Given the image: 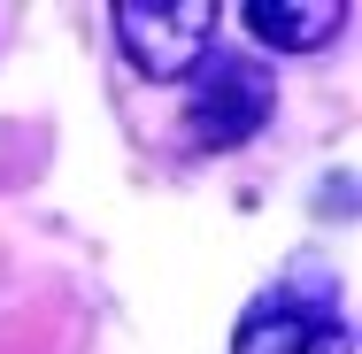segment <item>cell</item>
I'll list each match as a JSON object with an SVG mask.
<instances>
[{"mask_svg": "<svg viewBox=\"0 0 362 354\" xmlns=\"http://www.w3.org/2000/svg\"><path fill=\"white\" fill-rule=\"evenodd\" d=\"M231 354H347V324H339L324 300L300 308L293 293H262V300L239 316Z\"/></svg>", "mask_w": 362, "mask_h": 354, "instance_id": "3957f363", "label": "cell"}, {"mask_svg": "<svg viewBox=\"0 0 362 354\" xmlns=\"http://www.w3.org/2000/svg\"><path fill=\"white\" fill-rule=\"evenodd\" d=\"M185 124L201 146H239L270 124V70L247 54H209L193 93H185Z\"/></svg>", "mask_w": 362, "mask_h": 354, "instance_id": "7a4b0ae2", "label": "cell"}, {"mask_svg": "<svg viewBox=\"0 0 362 354\" xmlns=\"http://www.w3.org/2000/svg\"><path fill=\"white\" fill-rule=\"evenodd\" d=\"M247 31L278 54H316L347 31V0H247Z\"/></svg>", "mask_w": 362, "mask_h": 354, "instance_id": "277c9868", "label": "cell"}, {"mask_svg": "<svg viewBox=\"0 0 362 354\" xmlns=\"http://www.w3.org/2000/svg\"><path fill=\"white\" fill-rule=\"evenodd\" d=\"M209 39H216V8L209 0H116V47L154 85L201 70Z\"/></svg>", "mask_w": 362, "mask_h": 354, "instance_id": "6da1fadb", "label": "cell"}]
</instances>
